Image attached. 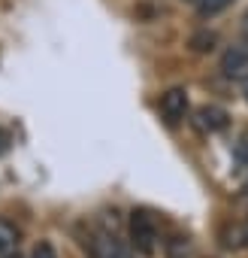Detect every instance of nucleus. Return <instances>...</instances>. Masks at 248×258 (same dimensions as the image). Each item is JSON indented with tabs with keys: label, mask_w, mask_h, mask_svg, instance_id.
<instances>
[{
	"label": "nucleus",
	"mask_w": 248,
	"mask_h": 258,
	"mask_svg": "<svg viewBox=\"0 0 248 258\" xmlns=\"http://www.w3.org/2000/svg\"><path fill=\"white\" fill-rule=\"evenodd\" d=\"M82 249L88 252V258H131V249L118 237V231L100 222H94L82 234Z\"/></svg>",
	"instance_id": "obj_1"
},
{
	"label": "nucleus",
	"mask_w": 248,
	"mask_h": 258,
	"mask_svg": "<svg viewBox=\"0 0 248 258\" xmlns=\"http://www.w3.org/2000/svg\"><path fill=\"white\" fill-rule=\"evenodd\" d=\"M128 231H131V246L140 252V255H155L158 249V225H155V216L149 210H134L131 213V222H128Z\"/></svg>",
	"instance_id": "obj_2"
},
{
	"label": "nucleus",
	"mask_w": 248,
	"mask_h": 258,
	"mask_svg": "<svg viewBox=\"0 0 248 258\" xmlns=\"http://www.w3.org/2000/svg\"><path fill=\"white\" fill-rule=\"evenodd\" d=\"M221 73L227 79H239V82L248 76V49L242 43L224 49V55H221Z\"/></svg>",
	"instance_id": "obj_3"
},
{
	"label": "nucleus",
	"mask_w": 248,
	"mask_h": 258,
	"mask_svg": "<svg viewBox=\"0 0 248 258\" xmlns=\"http://www.w3.org/2000/svg\"><path fill=\"white\" fill-rule=\"evenodd\" d=\"M188 112V91L185 88H170L161 94V115L167 118V124H179Z\"/></svg>",
	"instance_id": "obj_4"
},
{
	"label": "nucleus",
	"mask_w": 248,
	"mask_h": 258,
	"mask_svg": "<svg viewBox=\"0 0 248 258\" xmlns=\"http://www.w3.org/2000/svg\"><path fill=\"white\" fill-rule=\"evenodd\" d=\"M194 118H197V124L203 127V131H209V134H215V131H224V127L230 124V115H227V109H221V106H215V103H206V106H200V109L194 112Z\"/></svg>",
	"instance_id": "obj_5"
},
{
	"label": "nucleus",
	"mask_w": 248,
	"mask_h": 258,
	"mask_svg": "<svg viewBox=\"0 0 248 258\" xmlns=\"http://www.w3.org/2000/svg\"><path fill=\"white\" fill-rule=\"evenodd\" d=\"M19 246V228L0 216V255H13Z\"/></svg>",
	"instance_id": "obj_6"
},
{
	"label": "nucleus",
	"mask_w": 248,
	"mask_h": 258,
	"mask_svg": "<svg viewBox=\"0 0 248 258\" xmlns=\"http://www.w3.org/2000/svg\"><path fill=\"white\" fill-rule=\"evenodd\" d=\"M188 46H191V52H197V55H206V52H215V46H218V34H215V31H209V28H203V31H197V34H191V40H188Z\"/></svg>",
	"instance_id": "obj_7"
},
{
	"label": "nucleus",
	"mask_w": 248,
	"mask_h": 258,
	"mask_svg": "<svg viewBox=\"0 0 248 258\" xmlns=\"http://www.w3.org/2000/svg\"><path fill=\"white\" fill-rule=\"evenodd\" d=\"M191 255V240L185 234H170L164 240V258H188Z\"/></svg>",
	"instance_id": "obj_8"
},
{
	"label": "nucleus",
	"mask_w": 248,
	"mask_h": 258,
	"mask_svg": "<svg viewBox=\"0 0 248 258\" xmlns=\"http://www.w3.org/2000/svg\"><path fill=\"white\" fill-rule=\"evenodd\" d=\"M230 4H233V0H197V4H194V10H197L203 19H209V16H218V13H224Z\"/></svg>",
	"instance_id": "obj_9"
},
{
	"label": "nucleus",
	"mask_w": 248,
	"mask_h": 258,
	"mask_svg": "<svg viewBox=\"0 0 248 258\" xmlns=\"http://www.w3.org/2000/svg\"><path fill=\"white\" fill-rule=\"evenodd\" d=\"M233 152H236V161L242 164V167H248V131L236 140V146H233Z\"/></svg>",
	"instance_id": "obj_10"
},
{
	"label": "nucleus",
	"mask_w": 248,
	"mask_h": 258,
	"mask_svg": "<svg viewBox=\"0 0 248 258\" xmlns=\"http://www.w3.org/2000/svg\"><path fill=\"white\" fill-rule=\"evenodd\" d=\"M31 258H58V252H55V246H52L49 240H40V243L34 246Z\"/></svg>",
	"instance_id": "obj_11"
},
{
	"label": "nucleus",
	"mask_w": 248,
	"mask_h": 258,
	"mask_svg": "<svg viewBox=\"0 0 248 258\" xmlns=\"http://www.w3.org/2000/svg\"><path fill=\"white\" fill-rule=\"evenodd\" d=\"M242 37H248V10H245V16H242Z\"/></svg>",
	"instance_id": "obj_12"
},
{
	"label": "nucleus",
	"mask_w": 248,
	"mask_h": 258,
	"mask_svg": "<svg viewBox=\"0 0 248 258\" xmlns=\"http://www.w3.org/2000/svg\"><path fill=\"white\" fill-rule=\"evenodd\" d=\"M242 94H245V100H248V76L242 79Z\"/></svg>",
	"instance_id": "obj_13"
},
{
	"label": "nucleus",
	"mask_w": 248,
	"mask_h": 258,
	"mask_svg": "<svg viewBox=\"0 0 248 258\" xmlns=\"http://www.w3.org/2000/svg\"><path fill=\"white\" fill-rule=\"evenodd\" d=\"M4 258H22V255H19V252H13V255H4Z\"/></svg>",
	"instance_id": "obj_14"
},
{
	"label": "nucleus",
	"mask_w": 248,
	"mask_h": 258,
	"mask_svg": "<svg viewBox=\"0 0 248 258\" xmlns=\"http://www.w3.org/2000/svg\"><path fill=\"white\" fill-rule=\"evenodd\" d=\"M242 228H245V240H248V222H245V225H242Z\"/></svg>",
	"instance_id": "obj_15"
},
{
	"label": "nucleus",
	"mask_w": 248,
	"mask_h": 258,
	"mask_svg": "<svg viewBox=\"0 0 248 258\" xmlns=\"http://www.w3.org/2000/svg\"><path fill=\"white\" fill-rule=\"evenodd\" d=\"M4 143H7V140H4V134H0V149H4Z\"/></svg>",
	"instance_id": "obj_16"
},
{
	"label": "nucleus",
	"mask_w": 248,
	"mask_h": 258,
	"mask_svg": "<svg viewBox=\"0 0 248 258\" xmlns=\"http://www.w3.org/2000/svg\"><path fill=\"white\" fill-rule=\"evenodd\" d=\"M188 4H197V0H188Z\"/></svg>",
	"instance_id": "obj_17"
}]
</instances>
